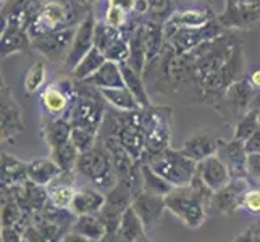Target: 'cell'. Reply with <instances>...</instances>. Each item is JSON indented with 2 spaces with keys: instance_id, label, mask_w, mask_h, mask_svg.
Instances as JSON below:
<instances>
[{
  "instance_id": "10",
  "label": "cell",
  "mask_w": 260,
  "mask_h": 242,
  "mask_svg": "<svg viewBox=\"0 0 260 242\" xmlns=\"http://www.w3.org/2000/svg\"><path fill=\"white\" fill-rule=\"evenodd\" d=\"M78 26H67L55 31H49L46 34H41L38 38L31 39V47L39 52L42 57H46L50 61H61L63 63L71 42H73L75 32Z\"/></svg>"
},
{
  "instance_id": "9",
  "label": "cell",
  "mask_w": 260,
  "mask_h": 242,
  "mask_svg": "<svg viewBox=\"0 0 260 242\" xmlns=\"http://www.w3.org/2000/svg\"><path fill=\"white\" fill-rule=\"evenodd\" d=\"M226 29L220 24L218 18L212 23L202 26V28H181L176 29L170 38H167V44L172 47L176 53H187L199 47L201 44L217 39L221 34H225Z\"/></svg>"
},
{
  "instance_id": "49",
  "label": "cell",
  "mask_w": 260,
  "mask_h": 242,
  "mask_svg": "<svg viewBox=\"0 0 260 242\" xmlns=\"http://www.w3.org/2000/svg\"><path fill=\"white\" fill-rule=\"evenodd\" d=\"M247 78H249L250 86H252L257 92H260V68L258 70H254L252 73H249Z\"/></svg>"
},
{
  "instance_id": "39",
  "label": "cell",
  "mask_w": 260,
  "mask_h": 242,
  "mask_svg": "<svg viewBox=\"0 0 260 242\" xmlns=\"http://www.w3.org/2000/svg\"><path fill=\"white\" fill-rule=\"evenodd\" d=\"M104 55L107 60L115 61V63H124L129 57V42L120 34L118 38L104 50Z\"/></svg>"
},
{
  "instance_id": "53",
  "label": "cell",
  "mask_w": 260,
  "mask_h": 242,
  "mask_svg": "<svg viewBox=\"0 0 260 242\" xmlns=\"http://www.w3.org/2000/svg\"><path fill=\"white\" fill-rule=\"evenodd\" d=\"M86 2H89V4H95V2H99V0H86Z\"/></svg>"
},
{
  "instance_id": "25",
  "label": "cell",
  "mask_w": 260,
  "mask_h": 242,
  "mask_svg": "<svg viewBox=\"0 0 260 242\" xmlns=\"http://www.w3.org/2000/svg\"><path fill=\"white\" fill-rule=\"evenodd\" d=\"M26 175L28 179L34 184H39L42 187L50 186L55 179L60 178L61 169L55 163V160L50 158H36L29 163H26Z\"/></svg>"
},
{
  "instance_id": "26",
  "label": "cell",
  "mask_w": 260,
  "mask_h": 242,
  "mask_svg": "<svg viewBox=\"0 0 260 242\" xmlns=\"http://www.w3.org/2000/svg\"><path fill=\"white\" fill-rule=\"evenodd\" d=\"M84 84H89L95 89H115V87H124L123 73L120 63L107 60L105 63L99 68L95 73L89 78Z\"/></svg>"
},
{
  "instance_id": "37",
  "label": "cell",
  "mask_w": 260,
  "mask_h": 242,
  "mask_svg": "<svg viewBox=\"0 0 260 242\" xmlns=\"http://www.w3.org/2000/svg\"><path fill=\"white\" fill-rule=\"evenodd\" d=\"M47 81V63L44 60L36 61V63L26 71L23 79V87L26 94H36L39 92L42 86Z\"/></svg>"
},
{
  "instance_id": "45",
  "label": "cell",
  "mask_w": 260,
  "mask_h": 242,
  "mask_svg": "<svg viewBox=\"0 0 260 242\" xmlns=\"http://www.w3.org/2000/svg\"><path fill=\"white\" fill-rule=\"evenodd\" d=\"M244 149L249 154H260V128L244 142Z\"/></svg>"
},
{
  "instance_id": "58",
  "label": "cell",
  "mask_w": 260,
  "mask_h": 242,
  "mask_svg": "<svg viewBox=\"0 0 260 242\" xmlns=\"http://www.w3.org/2000/svg\"><path fill=\"white\" fill-rule=\"evenodd\" d=\"M175 2H178V0H175Z\"/></svg>"
},
{
  "instance_id": "16",
  "label": "cell",
  "mask_w": 260,
  "mask_h": 242,
  "mask_svg": "<svg viewBox=\"0 0 260 242\" xmlns=\"http://www.w3.org/2000/svg\"><path fill=\"white\" fill-rule=\"evenodd\" d=\"M0 100H2V105H0V116H2V142H8L12 144L13 139L21 134L24 129V123H23V115H21V109L18 102L15 100V97L10 91V87H7L5 84H2V94H0Z\"/></svg>"
},
{
  "instance_id": "44",
  "label": "cell",
  "mask_w": 260,
  "mask_h": 242,
  "mask_svg": "<svg viewBox=\"0 0 260 242\" xmlns=\"http://www.w3.org/2000/svg\"><path fill=\"white\" fill-rule=\"evenodd\" d=\"M247 178L252 184L260 183V154L247 155Z\"/></svg>"
},
{
  "instance_id": "24",
  "label": "cell",
  "mask_w": 260,
  "mask_h": 242,
  "mask_svg": "<svg viewBox=\"0 0 260 242\" xmlns=\"http://www.w3.org/2000/svg\"><path fill=\"white\" fill-rule=\"evenodd\" d=\"M71 126L70 120L67 116H60V118H52L47 116L42 123V137L46 139L47 146L50 147V152L57 147L67 144L71 139Z\"/></svg>"
},
{
  "instance_id": "27",
  "label": "cell",
  "mask_w": 260,
  "mask_h": 242,
  "mask_svg": "<svg viewBox=\"0 0 260 242\" xmlns=\"http://www.w3.org/2000/svg\"><path fill=\"white\" fill-rule=\"evenodd\" d=\"M120 66H121V73H123L124 87L129 89V91L133 92V95L136 97V100L139 102L141 109H149V107L152 105V102H150V97L147 92L144 76H142L141 73H138L136 70H133L126 63H120Z\"/></svg>"
},
{
  "instance_id": "48",
  "label": "cell",
  "mask_w": 260,
  "mask_h": 242,
  "mask_svg": "<svg viewBox=\"0 0 260 242\" xmlns=\"http://www.w3.org/2000/svg\"><path fill=\"white\" fill-rule=\"evenodd\" d=\"M60 242H92V240H89L87 237L78 234V232H75V231H70L68 234H65L63 237H61Z\"/></svg>"
},
{
  "instance_id": "20",
  "label": "cell",
  "mask_w": 260,
  "mask_h": 242,
  "mask_svg": "<svg viewBox=\"0 0 260 242\" xmlns=\"http://www.w3.org/2000/svg\"><path fill=\"white\" fill-rule=\"evenodd\" d=\"M2 32H0V47H2V58H8L13 53H24L31 47V36L26 29L15 28L7 24L5 18L0 16Z\"/></svg>"
},
{
  "instance_id": "28",
  "label": "cell",
  "mask_w": 260,
  "mask_h": 242,
  "mask_svg": "<svg viewBox=\"0 0 260 242\" xmlns=\"http://www.w3.org/2000/svg\"><path fill=\"white\" fill-rule=\"evenodd\" d=\"M105 61H107V58L104 55V52H101L97 47H94L91 52L86 53V55L83 57V60L79 61V63L75 66V70L68 75L75 81H78V83H86V81L91 78L95 71L105 63Z\"/></svg>"
},
{
  "instance_id": "17",
  "label": "cell",
  "mask_w": 260,
  "mask_h": 242,
  "mask_svg": "<svg viewBox=\"0 0 260 242\" xmlns=\"http://www.w3.org/2000/svg\"><path fill=\"white\" fill-rule=\"evenodd\" d=\"M217 155L223 160L231 173V178H247V152L241 141L231 137L230 141H220Z\"/></svg>"
},
{
  "instance_id": "1",
  "label": "cell",
  "mask_w": 260,
  "mask_h": 242,
  "mask_svg": "<svg viewBox=\"0 0 260 242\" xmlns=\"http://www.w3.org/2000/svg\"><path fill=\"white\" fill-rule=\"evenodd\" d=\"M165 207L184 226L191 229L202 226L209 215V200L191 184L175 187L168 195H165Z\"/></svg>"
},
{
  "instance_id": "15",
  "label": "cell",
  "mask_w": 260,
  "mask_h": 242,
  "mask_svg": "<svg viewBox=\"0 0 260 242\" xmlns=\"http://www.w3.org/2000/svg\"><path fill=\"white\" fill-rule=\"evenodd\" d=\"M217 18L226 31L250 29L255 28L260 23V5H257L255 2L250 4L225 2V10Z\"/></svg>"
},
{
  "instance_id": "11",
  "label": "cell",
  "mask_w": 260,
  "mask_h": 242,
  "mask_svg": "<svg viewBox=\"0 0 260 242\" xmlns=\"http://www.w3.org/2000/svg\"><path fill=\"white\" fill-rule=\"evenodd\" d=\"M250 187H252V183L249 178L231 179L225 187L213 192L207 212L210 215H228L236 212L241 209L244 195Z\"/></svg>"
},
{
  "instance_id": "29",
  "label": "cell",
  "mask_w": 260,
  "mask_h": 242,
  "mask_svg": "<svg viewBox=\"0 0 260 242\" xmlns=\"http://www.w3.org/2000/svg\"><path fill=\"white\" fill-rule=\"evenodd\" d=\"M141 179H142V191L165 197L172 192L175 187L170 184L167 179H164L158 173H155L152 166L146 161H141Z\"/></svg>"
},
{
  "instance_id": "41",
  "label": "cell",
  "mask_w": 260,
  "mask_h": 242,
  "mask_svg": "<svg viewBox=\"0 0 260 242\" xmlns=\"http://www.w3.org/2000/svg\"><path fill=\"white\" fill-rule=\"evenodd\" d=\"M121 32L118 29L112 28L105 21H97L95 24V36H94V42H95V47L104 52L110 44L118 38Z\"/></svg>"
},
{
  "instance_id": "33",
  "label": "cell",
  "mask_w": 260,
  "mask_h": 242,
  "mask_svg": "<svg viewBox=\"0 0 260 242\" xmlns=\"http://www.w3.org/2000/svg\"><path fill=\"white\" fill-rule=\"evenodd\" d=\"M28 179L26 163L10 154H2V186L12 187Z\"/></svg>"
},
{
  "instance_id": "56",
  "label": "cell",
  "mask_w": 260,
  "mask_h": 242,
  "mask_svg": "<svg viewBox=\"0 0 260 242\" xmlns=\"http://www.w3.org/2000/svg\"><path fill=\"white\" fill-rule=\"evenodd\" d=\"M5 2H8V0H2V4H5Z\"/></svg>"
},
{
  "instance_id": "22",
  "label": "cell",
  "mask_w": 260,
  "mask_h": 242,
  "mask_svg": "<svg viewBox=\"0 0 260 242\" xmlns=\"http://www.w3.org/2000/svg\"><path fill=\"white\" fill-rule=\"evenodd\" d=\"M105 202L107 197L102 191L95 189L92 186H83L76 189L75 199L70 210L76 217H79V215H97L104 209Z\"/></svg>"
},
{
  "instance_id": "42",
  "label": "cell",
  "mask_w": 260,
  "mask_h": 242,
  "mask_svg": "<svg viewBox=\"0 0 260 242\" xmlns=\"http://www.w3.org/2000/svg\"><path fill=\"white\" fill-rule=\"evenodd\" d=\"M97 132L89 131L84 128H76L73 126L71 129V141L75 142V146L79 149V152H86L89 149H92L95 146Z\"/></svg>"
},
{
  "instance_id": "54",
  "label": "cell",
  "mask_w": 260,
  "mask_h": 242,
  "mask_svg": "<svg viewBox=\"0 0 260 242\" xmlns=\"http://www.w3.org/2000/svg\"><path fill=\"white\" fill-rule=\"evenodd\" d=\"M254 2H255L257 5H260V0H254Z\"/></svg>"
},
{
  "instance_id": "12",
  "label": "cell",
  "mask_w": 260,
  "mask_h": 242,
  "mask_svg": "<svg viewBox=\"0 0 260 242\" xmlns=\"http://www.w3.org/2000/svg\"><path fill=\"white\" fill-rule=\"evenodd\" d=\"M258 92L250 86L247 75L244 78H241L239 81H236L235 84H231L226 92L223 94L221 100L217 103L215 109L223 112H228L231 116H235L236 120H239L241 116L246 115L250 107H252L254 98Z\"/></svg>"
},
{
  "instance_id": "30",
  "label": "cell",
  "mask_w": 260,
  "mask_h": 242,
  "mask_svg": "<svg viewBox=\"0 0 260 242\" xmlns=\"http://www.w3.org/2000/svg\"><path fill=\"white\" fill-rule=\"evenodd\" d=\"M102 97L110 103L113 109L118 112H133V110H141V105L136 100V97L126 87H115V89H99Z\"/></svg>"
},
{
  "instance_id": "51",
  "label": "cell",
  "mask_w": 260,
  "mask_h": 242,
  "mask_svg": "<svg viewBox=\"0 0 260 242\" xmlns=\"http://www.w3.org/2000/svg\"><path fill=\"white\" fill-rule=\"evenodd\" d=\"M250 228H252V231L260 237V218H258L255 223H252V225H250Z\"/></svg>"
},
{
  "instance_id": "38",
  "label": "cell",
  "mask_w": 260,
  "mask_h": 242,
  "mask_svg": "<svg viewBox=\"0 0 260 242\" xmlns=\"http://www.w3.org/2000/svg\"><path fill=\"white\" fill-rule=\"evenodd\" d=\"M260 128V118H258V113L250 109L246 115H243L241 118L236 121V126H235V134H233V137L241 141L244 144V142L252 136V134Z\"/></svg>"
},
{
  "instance_id": "31",
  "label": "cell",
  "mask_w": 260,
  "mask_h": 242,
  "mask_svg": "<svg viewBox=\"0 0 260 242\" xmlns=\"http://www.w3.org/2000/svg\"><path fill=\"white\" fill-rule=\"evenodd\" d=\"M71 231L78 232V234L87 237L92 242L102 240L107 236V229L97 215H79V217H76L73 226H71Z\"/></svg>"
},
{
  "instance_id": "3",
  "label": "cell",
  "mask_w": 260,
  "mask_h": 242,
  "mask_svg": "<svg viewBox=\"0 0 260 242\" xmlns=\"http://www.w3.org/2000/svg\"><path fill=\"white\" fill-rule=\"evenodd\" d=\"M76 175L87 179L92 184V187L107 194L118 183L113 163L109 150L105 146H94L86 152H81L76 163Z\"/></svg>"
},
{
  "instance_id": "46",
  "label": "cell",
  "mask_w": 260,
  "mask_h": 242,
  "mask_svg": "<svg viewBox=\"0 0 260 242\" xmlns=\"http://www.w3.org/2000/svg\"><path fill=\"white\" fill-rule=\"evenodd\" d=\"M2 242H23V232L15 228L2 226Z\"/></svg>"
},
{
  "instance_id": "7",
  "label": "cell",
  "mask_w": 260,
  "mask_h": 242,
  "mask_svg": "<svg viewBox=\"0 0 260 242\" xmlns=\"http://www.w3.org/2000/svg\"><path fill=\"white\" fill-rule=\"evenodd\" d=\"M79 23L81 21L78 20V12L73 2H68V0H42L38 20L32 23L28 32L31 39H34L49 31L67 28V26H78Z\"/></svg>"
},
{
  "instance_id": "43",
  "label": "cell",
  "mask_w": 260,
  "mask_h": 242,
  "mask_svg": "<svg viewBox=\"0 0 260 242\" xmlns=\"http://www.w3.org/2000/svg\"><path fill=\"white\" fill-rule=\"evenodd\" d=\"M241 209L246 210L247 213L260 215V189L255 184H252V187L246 192L243 203H241Z\"/></svg>"
},
{
  "instance_id": "2",
  "label": "cell",
  "mask_w": 260,
  "mask_h": 242,
  "mask_svg": "<svg viewBox=\"0 0 260 242\" xmlns=\"http://www.w3.org/2000/svg\"><path fill=\"white\" fill-rule=\"evenodd\" d=\"M94 89L95 87L89 84L78 83L76 100L68 113V120L71 123V126L84 128L94 132H99V129L102 128L107 116V109H105L107 100L102 97L99 89L95 92Z\"/></svg>"
},
{
  "instance_id": "50",
  "label": "cell",
  "mask_w": 260,
  "mask_h": 242,
  "mask_svg": "<svg viewBox=\"0 0 260 242\" xmlns=\"http://www.w3.org/2000/svg\"><path fill=\"white\" fill-rule=\"evenodd\" d=\"M250 109H254L257 113H258V118H260V92L255 95V98H254V102H252V107Z\"/></svg>"
},
{
  "instance_id": "4",
  "label": "cell",
  "mask_w": 260,
  "mask_h": 242,
  "mask_svg": "<svg viewBox=\"0 0 260 242\" xmlns=\"http://www.w3.org/2000/svg\"><path fill=\"white\" fill-rule=\"evenodd\" d=\"M144 120V139H146V155L152 157L170 147L173 129V109L167 105H150L142 109ZM142 158V160H144Z\"/></svg>"
},
{
  "instance_id": "52",
  "label": "cell",
  "mask_w": 260,
  "mask_h": 242,
  "mask_svg": "<svg viewBox=\"0 0 260 242\" xmlns=\"http://www.w3.org/2000/svg\"><path fill=\"white\" fill-rule=\"evenodd\" d=\"M225 2H235V4H250L254 0H225Z\"/></svg>"
},
{
  "instance_id": "23",
  "label": "cell",
  "mask_w": 260,
  "mask_h": 242,
  "mask_svg": "<svg viewBox=\"0 0 260 242\" xmlns=\"http://www.w3.org/2000/svg\"><path fill=\"white\" fill-rule=\"evenodd\" d=\"M141 26H142V32H144V41L147 49V65H152L162 57L167 44L164 23L152 20V18H144Z\"/></svg>"
},
{
  "instance_id": "34",
  "label": "cell",
  "mask_w": 260,
  "mask_h": 242,
  "mask_svg": "<svg viewBox=\"0 0 260 242\" xmlns=\"http://www.w3.org/2000/svg\"><path fill=\"white\" fill-rule=\"evenodd\" d=\"M52 158L55 160V163L60 166L61 173H76V163H78V158L81 155L79 149L75 146L73 141H68L67 144L57 147L55 150L50 152Z\"/></svg>"
},
{
  "instance_id": "5",
  "label": "cell",
  "mask_w": 260,
  "mask_h": 242,
  "mask_svg": "<svg viewBox=\"0 0 260 242\" xmlns=\"http://www.w3.org/2000/svg\"><path fill=\"white\" fill-rule=\"evenodd\" d=\"M109 132L115 134L121 146L128 150V154L142 161L146 155V139H144V120L142 109L133 112H118L112 115Z\"/></svg>"
},
{
  "instance_id": "57",
  "label": "cell",
  "mask_w": 260,
  "mask_h": 242,
  "mask_svg": "<svg viewBox=\"0 0 260 242\" xmlns=\"http://www.w3.org/2000/svg\"><path fill=\"white\" fill-rule=\"evenodd\" d=\"M95 242H104V239H102V240H95Z\"/></svg>"
},
{
  "instance_id": "19",
  "label": "cell",
  "mask_w": 260,
  "mask_h": 242,
  "mask_svg": "<svg viewBox=\"0 0 260 242\" xmlns=\"http://www.w3.org/2000/svg\"><path fill=\"white\" fill-rule=\"evenodd\" d=\"M196 175L199 176L213 192L221 189V187H225L233 179L228 166L223 163V160L217 154L199 161V163H197Z\"/></svg>"
},
{
  "instance_id": "8",
  "label": "cell",
  "mask_w": 260,
  "mask_h": 242,
  "mask_svg": "<svg viewBox=\"0 0 260 242\" xmlns=\"http://www.w3.org/2000/svg\"><path fill=\"white\" fill-rule=\"evenodd\" d=\"M78 95V83L70 75L46 86L41 94V105L47 116L60 118L67 116Z\"/></svg>"
},
{
  "instance_id": "13",
  "label": "cell",
  "mask_w": 260,
  "mask_h": 242,
  "mask_svg": "<svg viewBox=\"0 0 260 242\" xmlns=\"http://www.w3.org/2000/svg\"><path fill=\"white\" fill-rule=\"evenodd\" d=\"M95 24H97V18H95L94 10L89 12L81 20V23L78 24L73 42H71V47H70V52H68V55L63 61V66L68 73H71V71L75 70V66L83 60V57L86 55V53H89L95 47V42H94Z\"/></svg>"
},
{
  "instance_id": "18",
  "label": "cell",
  "mask_w": 260,
  "mask_h": 242,
  "mask_svg": "<svg viewBox=\"0 0 260 242\" xmlns=\"http://www.w3.org/2000/svg\"><path fill=\"white\" fill-rule=\"evenodd\" d=\"M220 141L221 137H217L215 134H210L207 131H197L183 142V147L179 150L191 160H194L196 163H199V161L217 154Z\"/></svg>"
},
{
  "instance_id": "47",
  "label": "cell",
  "mask_w": 260,
  "mask_h": 242,
  "mask_svg": "<svg viewBox=\"0 0 260 242\" xmlns=\"http://www.w3.org/2000/svg\"><path fill=\"white\" fill-rule=\"evenodd\" d=\"M233 242H260V237L252 231V228L249 226L246 231L241 232L239 236H236Z\"/></svg>"
},
{
  "instance_id": "40",
  "label": "cell",
  "mask_w": 260,
  "mask_h": 242,
  "mask_svg": "<svg viewBox=\"0 0 260 242\" xmlns=\"http://www.w3.org/2000/svg\"><path fill=\"white\" fill-rule=\"evenodd\" d=\"M131 15L133 13H129V12H126L124 8H121V7H118V5H115V4H110L109 2V5H107V8H105V13H104V18L101 21H105L109 26H112V28H115V29H121L124 24L128 23V20L131 18Z\"/></svg>"
},
{
  "instance_id": "14",
  "label": "cell",
  "mask_w": 260,
  "mask_h": 242,
  "mask_svg": "<svg viewBox=\"0 0 260 242\" xmlns=\"http://www.w3.org/2000/svg\"><path fill=\"white\" fill-rule=\"evenodd\" d=\"M218 15H215L213 8L209 5H197L178 8L172 13V16L164 23L165 39L170 38L176 29L181 28H202V26L217 20Z\"/></svg>"
},
{
  "instance_id": "35",
  "label": "cell",
  "mask_w": 260,
  "mask_h": 242,
  "mask_svg": "<svg viewBox=\"0 0 260 242\" xmlns=\"http://www.w3.org/2000/svg\"><path fill=\"white\" fill-rule=\"evenodd\" d=\"M144 229H146L144 223L141 221V218L138 217V213L134 212L133 207H128L123 212L120 228H118V232L123 239H126L128 242H136L139 237H142Z\"/></svg>"
},
{
  "instance_id": "21",
  "label": "cell",
  "mask_w": 260,
  "mask_h": 242,
  "mask_svg": "<svg viewBox=\"0 0 260 242\" xmlns=\"http://www.w3.org/2000/svg\"><path fill=\"white\" fill-rule=\"evenodd\" d=\"M131 207L134 209V212L138 213V217L141 218V221L144 223L146 229L152 228L158 221V218L162 217L164 210H167L165 207V197L160 195H154L142 191L136 199L133 200Z\"/></svg>"
},
{
  "instance_id": "55",
  "label": "cell",
  "mask_w": 260,
  "mask_h": 242,
  "mask_svg": "<svg viewBox=\"0 0 260 242\" xmlns=\"http://www.w3.org/2000/svg\"><path fill=\"white\" fill-rule=\"evenodd\" d=\"M255 186H257V187H258V189H260V183H257V184H255Z\"/></svg>"
},
{
  "instance_id": "36",
  "label": "cell",
  "mask_w": 260,
  "mask_h": 242,
  "mask_svg": "<svg viewBox=\"0 0 260 242\" xmlns=\"http://www.w3.org/2000/svg\"><path fill=\"white\" fill-rule=\"evenodd\" d=\"M78 187L73 186V183H63L60 181V178L55 179L50 186H47L49 200L60 209H70L73 203L75 194Z\"/></svg>"
},
{
  "instance_id": "6",
  "label": "cell",
  "mask_w": 260,
  "mask_h": 242,
  "mask_svg": "<svg viewBox=\"0 0 260 242\" xmlns=\"http://www.w3.org/2000/svg\"><path fill=\"white\" fill-rule=\"evenodd\" d=\"M142 161L149 163L155 173L167 179L173 187L187 186L197 171V163L194 160L184 155L181 150H175L172 147H168L157 155L147 157Z\"/></svg>"
},
{
  "instance_id": "32",
  "label": "cell",
  "mask_w": 260,
  "mask_h": 242,
  "mask_svg": "<svg viewBox=\"0 0 260 242\" xmlns=\"http://www.w3.org/2000/svg\"><path fill=\"white\" fill-rule=\"evenodd\" d=\"M142 24V23H141ZM138 73L144 75V70L147 66V49L144 41V32H142V26H139L138 31L129 39V57L124 61Z\"/></svg>"
}]
</instances>
